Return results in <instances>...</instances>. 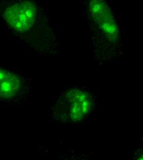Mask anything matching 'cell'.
<instances>
[{
  "mask_svg": "<svg viewBox=\"0 0 143 160\" xmlns=\"http://www.w3.org/2000/svg\"><path fill=\"white\" fill-rule=\"evenodd\" d=\"M82 2L84 17L106 44V48L117 46L120 41V32L109 1L82 0Z\"/></svg>",
  "mask_w": 143,
  "mask_h": 160,
  "instance_id": "7a4b0ae2",
  "label": "cell"
},
{
  "mask_svg": "<svg viewBox=\"0 0 143 160\" xmlns=\"http://www.w3.org/2000/svg\"><path fill=\"white\" fill-rule=\"evenodd\" d=\"M22 84L18 75L0 67V101L16 98L21 93Z\"/></svg>",
  "mask_w": 143,
  "mask_h": 160,
  "instance_id": "277c9868",
  "label": "cell"
},
{
  "mask_svg": "<svg viewBox=\"0 0 143 160\" xmlns=\"http://www.w3.org/2000/svg\"><path fill=\"white\" fill-rule=\"evenodd\" d=\"M63 110L67 117L72 122L83 119L91 109V99L84 91L74 89L67 92L62 99Z\"/></svg>",
  "mask_w": 143,
  "mask_h": 160,
  "instance_id": "3957f363",
  "label": "cell"
},
{
  "mask_svg": "<svg viewBox=\"0 0 143 160\" xmlns=\"http://www.w3.org/2000/svg\"><path fill=\"white\" fill-rule=\"evenodd\" d=\"M44 10L35 0H0V20L36 51L46 49L49 40Z\"/></svg>",
  "mask_w": 143,
  "mask_h": 160,
  "instance_id": "6da1fadb",
  "label": "cell"
}]
</instances>
